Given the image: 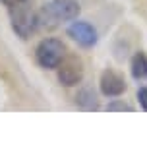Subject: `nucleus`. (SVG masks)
Listing matches in <instances>:
<instances>
[{
	"label": "nucleus",
	"mask_w": 147,
	"mask_h": 149,
	"mask_svg": "<svg viewBox=\"0 0 147 149\" xmlns=\"http://www.w3.org/2000/svg\"><path fill=\"white\" fill-rule=\"evenodd\" d=\"M58 81L66 87L77 85L83 79V62L77 56H64L62 62L58 64Z\"/></svg>",
	"instance_id": "4"
},
{
	"label": "nucleus",
	"mask_w": 147,
	"mask_h": 149,
	"mask_svg": "<svg viewBox=\"0 0 147 149\" xmlns=\"http://www.w3.org/2000/svg\"><path fill=\"white\" fill-rule=\"evenodd\" d=\"M79 2L77 0H50L41 8L37 16V25L39 27L52 29L62 22L76 19L79 14Z\"/></svg>",
	"instance_id": "1"
},
{
	"label": "nucleus",
	"mask_w": 147,
	"mask_h": 149,
	"mask_svg": "<svg viewBox=\"0 0 147 149\" xmlns=\"http://www.w3.org/2000/svg\"><path fill=\"white\" fill-rule=\"evenodd\" d=\"M107 111H110V112H114V111H128V112H132V107L126 105L124 101H112V103L107 105Z\"/></svg>",
	"instance_id": "9"
},
{
	"label": "nucleus",
	"mask_w": 147,
	"mask_h": 149,
	"mask_svg": "<svg viewBox=\"0 0 147 149\" xmlns=\"http://www.w3.org/2000/svg\"><path fill=\"white\" fill-rule=\"evenodd\" d=\"M137 99H139V105H141L143 111H147V87H141L137 91Z\"/></svg>",
	"instance_id": "10"
},
{
	"label": "nucleus",
	"mask_w": 147,
	"mask_h": 149,
	"mask_svg": "<svg viewBox=\"0 0 147 149\" xmlns=\"http://www.w3.org/2000/svg\"><path fill=\"white\" fill-rule=\"evenodd\" d=\"M132 76L136 79H147V54L145 52H136L132 58Z\"/></svg>",
	"instance_id": "8"
},
{
	"label": "nucleus",
	"mask_w": 147,
	"mask_h": 149,
	"mask_svg": "<svg viewBox=\"0 0 147 149\" xmlns=\"http://www.w3.org/2000/svg\"><path fill=\"white\" fill-rule=\"evenodd\" d=\"M10 16H12V27L22 39H27L37 27V17L33 14L31 0L16 6V8H10Z\"/></svg>",
	"instance_id": "3"
},
{
	"label": "nucleus",
	"mask_w": 147,
	"mask_h": 149,
	"mask_svg": "<svg viewBox=\"0 0 147 149\" xmlns=\"http://www.w3.org/2000/svg\"><path fill=\"white\" fill-rule=\"evenodd\" d=\"M68 35H70L77 45H82V47H85V49L95 47L97 41H99L97 29L87 22H74L70 27H68Z\"/></svg>",
	"instance_id": "5"
},
{
	"label": "nucleus",
	"mask_w": 147,
	"mask_h": 149,
	"mask_svg": "<svg viewBox=\"0 0 147 149\" xmlns=\"http://www.w3.org/2000/svg\"><path fill=\"white\" fill-rule=\"evenodd\" d=\"M76 103L77 107H82V109H85V111H95L97 109V97H95V91L89 87H83L77 91L76 95Z\"/></svg>",
	"instance_id": "7"
},
{
	"label": "nucleus",
	"mask_w": 147,
	"mask_h": 149,
	"mask_svg": "<svg viewBox=\"0 0 147 149\" xmlns=\"http://www.w3.org/2000/svg\"><path fill=\"white\" fill-rule=\"evenodd\" d=\"M101 91L107 97H118L126 91V81L120 74L112 72V70H105L101 76Z\"/></svg>",
	"instance_id": "6"
},
{
	"label": "nucleus",
	"mask_w": 147,
	"mask_h": 149,
	"mask_svg": "<svg viewBox=\"0 0 147 149\" xmlns=\"http://www.w3.org/2000/svg\"><path fill=\"white\" fill-rule=\"evenodd\" d=\"M64 56H66V45L54 37L43 39L37 45V50H35V58H37L39 66L47 68V70L58 68V64L62 62Z\"/></svg>",
	"instance_id": "2"
},
{
	"label": "nucleus",
	"mask_w": 147,
	"mask_h": 149,
	"mask_svg": "<svg viewBox=\"0 0 147 149\" xmlns=\"http://www.w3.org/2000/svg\"><path fill=\"white\" fill-rule=\"evenodd\" d=\"M2 2H4V6L10 10V8H16V6L23 4V2H27V0H2Z\"/></svg>",
	"instance_id": "11"
}]
</instances>
